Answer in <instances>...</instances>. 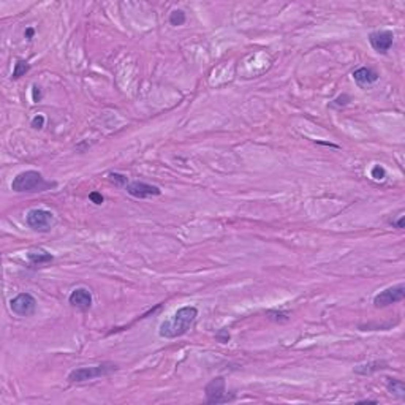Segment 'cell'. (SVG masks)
Returning <instances> with one entry per match:
<instances>
[{
	"label": "cell",
	"instance_id": "2e32d148",
	"mask_svg": "<svg viewBox=\"0 0 405 405\" xmlns=\"http://www.w3.org/2000/svg\"><path fill=\"white\" fill-rule=\"evenodd\" d=\"M186 13H184L182 10H173L169 13V24L171 26H174V27H179L182 26L184 22H186Z\"/></svg>",
	"mask_w": 405,
	"mask_h": 405
},
{
	"label": "cell",
	"instance_id": "7c38bea8",
	"mask_svg": "<svg viewBox=\"0 0 405 405\" xmlns=\"http://www.w3.org/2000/svg\"><path fill=\"white\" fill-rule=\"evenodd\" d=\"M383 369H388V363L386 361H371L367 364H361L354 367V374L358 375H371L375 372H380Z\"/></svg>",
	"mask_w": 405,
	"mask_h": 405
},
{
	"label": "cell",
	"instance_id": "8992f818",
	"mask_svg": "<svg viewBox=\"0 0 405 405\" xmlns=\"http://www.w3.org/2000/svg\"><path fill=\"white\" fill-rule=\"evenodd\" d=\"M403 299H405V285L399 284L396 287H389L383 291H380L378 294H375L374 305L377 309H385L388 305L397 304Z\"/></svg>",
	"mask_w": 405,
	"mask_h": 405
},
{
	"label": "cell",
	"instance_id": "52a82bcc",
	"mask_svg": "<svg viewBox=\"0 0 405 405\" xmlns=\"http://www.w3.org/2000/svg\"><path fill=\"white\" fill-rule=\"evenodd\" d=\"M10 309L18 317H30L36 310V299L30 293H19L10 301Z\"/></svg>",
	"mask_w": 405,
	"mask_h": 405
},
{
	"label": "cell",
	"instance_id": "4fadbf2b",
	"mask_svg": "<svg viewBox=\"0 0 405 405\" xmlns=\"http://www.w3.org/2000/svg\"><path fill=\"white\" fill-rule=\"evenodd\" d=\"M27 260L32 266H44L54 261V256L51 253H48L44 250H38V252H29L27 253Z\"/></svg>",
	"mask_w": 405,
	"mask_h": 405
},
{
	"label": "cell",
	"instance_id": "30bf717a",
	"mask_svg": "<svg viewBox=\"0 0 405 405\" xmlns=\"http://www.w3.org/2000/svg\"><path fill=\"white\" fill-rule=\"evenodd\" d=\"M68 302L81 312H87L92 307V293L87 288H75L68 296Z\"/></svg>",
	"mask_w": 405,
	"mask_h": 405
},
{
	"label": "cell",
	"instance_id": "ba28073f",
	"mask_svg": "<svg viewBox=\"0 0 405 405\" xmlns=\"http://www.w3.org/2000/svg\"><path fill=\"white\" fill-rule=\"evenodd\" d=\"M125 190L130 196H133V198H137V200H146V198H151V196L162 195L160 187L152 186V184H147V182H141V181L130 182L125 187Z\"/></svg>",
	"mask_w": 405,
	"mask_h": 405
},
{
	"label": "cell",
	"instance_id": "d6986e66",
	"mask_svg": "<svg viewBox=\"0 0 405 405\" xmlns=\"http://www.w3.org/2000/svg\"><path fill=\"white\" fill-rule=\"evenodd\" d=\"M371 176L375 179V181H383L386 177V171L383 166H380V165H375L371 171Z\"/></svg>",
	"mask_w": 405,
	"mask_h": 405
},
{
	"label": "cell",
	"instance_id": "7402d4cb",
	"mask_svg": "<svg viewBox=\"0 0 405 405\" xmlns=\"http://www.w3.org/2000/svg\"><path fill=\"white\" fill-rule=\"evenodd\" d=\"M348 102H350V97L343 94V95L337 97L336 100L331 103V106H345V105H348Z\"/></svg>",
	"mask_w": 405,
	"mask_h": 405
},
{
	"label": "cell",
	"instance_id": "9c48e42d",
	"mask_svg": "<svg viewBox=\"0 0 405 405\" xmlns=\"http://www.w3.org/2000/svg\"><path fill=\"white\" fill-rule=\"evenodd\" d=\"M392 41H394V33L391 30H375L369 35L371 46L380 54H386L392 46Z\"/></svg>",
	"mask_w": 405,
	"mask_h": 405
},
{
	"label": "cell",
	"instance_id": "6da1fadb",
	"mask_svg": "<svg viewBox=\"0 0 405 405\" xmlns=\"http://www.w3.org/2000/svg\"><path fill=\"white\" fill-rule=\"evenodd\" d=\"M196 317H198V309L193 307V305H186V307H181L173 318L165 320L160 328H158V336L163 339H177L186 336L190 328L193 326Z\"/></svg>",
	"mask_w": 405,
	"mask_h": 405
},
{
	"label": "cell",
	"instance_id": "8fae6325",
	"mask_svg": "<svg viewBox=\"0 0 405 405\" xmlns=\"http://www.w3.org/2000/svg\"><path fill=\"white\" fill-rule=\"evenodd\" d=\"M378 78H380L378 73L372 68H367V67H361V68L353 71V79L356 81L358 85H361V87L363 85H371V84L377 82Z\"/></svg>",
	"mask_w": 405,
	"mask_h": 405
},
{
	"label": "cell",
	"instance_id": "ac0fdd59",
	"mask_svg": "<svg viewBox=\"0 0 405 405\" xmlns=\"http://www.w3.org/2000/svg\"><path fill=\"white\" fill-rule=\"evenodd\" d=\"M266 315L271 318V320L277 322V323H285L290 320V317H288V312H277V310H267Z\"/></svg>",
	"mask_w": 405,
	"mask_h": 405
},
{
	"label": "cell",
	"instance_id": "5bb4252c",
	"mask_svg": "<svg viewBox=\"0 0 405 405\" xmlns=\"http://www.w3.org/2000/svg\"><path fill=\"white\" fill-rule=\"evenodd\" d=\"M386 380H388V383H386L388 391L394 397H397L399 400H403L405 399V385H403L402 380H397V378H386Z\"/></svg>",
	"mask_w": 405,
	"mask_h": 405
},
{
	"label": "cell",
	"instance_id": "44dd1931",
	"mask_svg": "<svg viewBox=\"0 0 405 405\" xmlns=\"http://www.w3.org/2000/svg\"><path fill=\"white\" fill-rule=\"evenodd\" d=\"M89 200L94 203V204H97V206H100V204H103V201H105V198H103V195L100 193V192H92L91 195H89Z\"/></svg>",
	"mask_w": 405,
	"mask_h": 405
},
{
	"label": "cell",
	"instance_id": "277c9868",
	"mask_svg": "<svg viewBox=\"0 0 405 405\" xmlns=\"http://www.w3.org/2000/svg\"><path fill=\"white\" fill-rule=\"evenodd\" d=\"M206 402L207 403H225L235 399V394L228 396L227 392V382L223 377H215L204 388Z\"/></svg>",
	"mask_w": 405,
	"mask_h": 405
},
{
	"label": "cell",
	"instance_id": "9a60e30c",
	"mask_svg": "<svg viewBox=\"0 0 405 405\" xmlns=\"http://www.w3.org/2000/svg\"><path fill=\"white\" fill-rule=\"evenodd\" d=\"M30 70V65L26 62V60H16V64H15V68H13V75H11V79L16 81L19 79L21 76H24L26 73Z\"/></svg>",
	"mask_w": 405,
	"mask_h": 405
},
{
	"label": "cell",
	"instance_id": "cb8c5ba5",
	"mask_svg": "<svg viewBox=\"0 0 405 405\" xmlns=\"http://www.w3.org/2000/svg\"><path fill=\"white\" fill-rule=\"evenodd\" d=\"M41 89H40V85H33L32 87V100H33V103H38L40 100H41Z\"/></svg>",
	"mask_w": 405,
	"mask_h": 405
},
{
	"label": "cell",
	"instance_id": "3957f363",
	"mask_svg": "<svg viewBox=\"0 0 405 405\" xmlns=\"http://www.w3.org/2000/svg\"><path fill=\"white\" fill-rule=\"evenodd\" d=\"M119 371V366L113 363H102L98 366H89V367H78V369H73L67 380L70 383H82V382H89V380L95 378H102L108 377L114 372Z\"/></svg>",
	"mask_w": 405,
	"mask_h": 405
},
{
	"label": "cell",
	"instance_id": "d4e9b609",
	"mask_svg": "<svg viewBox=\"0 0 405 405\" xmlns=\"http://www.w3.org/2000/svg\"><path fill=\"white\" fill-rule=\"evenodd\" d=\"M403 223H405V217L403 215H400L399 217V220H389V225H392V227H396V228H399V230H402L403 228Z\"/></svg>",
	"mask_w": 405,
	"mask_h": 405
},
{
	"label": "cell",
	"instance_id": "e0dca14e",
	"mask_svg": "<svg viewBox=\"0 0 405 405\" xmlns=\"http://www.w3.org/2000/svg\"><path fill=\"white\" fill-rule=\"evenodd\" d=\"M108 177H109V181H111L116 187H127L128 184H130L128 179H127V176L120 174V173H109Z\"/></svg>",
	"mask_w": 405,
	"mask_h": 405
},
{
	"label": "cell",
	"instance_id": "603a6c76",
	"mask_svg": "<svg viewBox=\"0 0 405 405\" xmlns=\"http://www.w3.org/2000/svg\"><path fill=\"white\" fill-rule=\"evenodd\" d=\"M215 339H217L218 342H222V343L230 342V333H228V329H220L218 333L215 334Z\"/></svg>",
	"mask_w": 405,
	"mask_h": 405
},
{
	"label": "cell",
	"instance_id": "ffe728a7",
	"mask_svg": "<svg viewBox=\"0 0 405 405\" xmlns=\"http://www.w3.org/2000/svg\"><path fill=\"white\" fill-rule=\"evenodd\" d=\"M30 125H32V128H35V130H41V128L44 127V116H43V114H36V116L32 119Z\"/></svg>",
	"mask_w": 405,
	"mask_h": 405
},
{
	"label": "cell",
	"instance_id": "484cf974",
	"mask_svg": "<svg viewBox=\"0 0 405 405\" xmlns=\"http://www.w3.org/2000/svg\"><path fill=\"white\" fill-rule=\"evenodd\" d=\"M24 35H26V38H27V40H32V38H33V35H35V30H33L32 27H29Z\"/></svg>",
	"mask_w": 405,
	"mask_h": 405
},
{
	"label": "cell",
	"instance_id": "7a4b0ae2",
	"mask_svg": "<svg viewBox=\"0 0 405 405\" xmlns=\"http://www.w3.org/2000/svg\"><path fill=\"white\" fill-rule=\"evenodd\" d=\"M57 187V182L46 181L40 171L27 169L16 174L11 182V190L16 193H41Z\"/></svg>",
	"mask_w": 405,
	"mask_h": 405
},
{
	"label": "cell",
	"instance_id": "5b68a950",
	"mask_svg": "<svg viewBox=\"0 0 405 405\" xmlns=\"http://www.w3.org/2000/svg\"><path fill=\"white\" fill-rule=\"evenodd\" d=\"M26 222H27L29 228H32L33 231L48 233V231H51V228L54 227L56 218H54L53 212H49L46 209H32L26 215Z\"/></svg>",
	"mask_w": 405,
	"mask_h": 405
}]
</instances>
